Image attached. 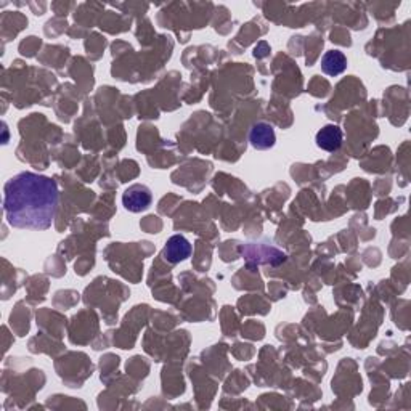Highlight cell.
Returning a JSON list of instances; mask_svg holds the SVG:
<instances>
[{
  "mask_svg": "<svg viewBox=\"0 0 411 411\" xmlns=\"http://www.w3.org/2000/svg\"><path fill=\"white\" fill-rule=\"evenodd\" d=\"M4 211L7 222L21 230L50 229L58 209V185L47 175L21 172L5 183Z\"/></svg>",
  "mask_w": 411,
  "mask_h": 411,
  "instance_id": "1",
  "label": "cell"
},
{
  "mask_svg": "<svg viewBox=\"0 0 411 411\" xmlns=\"http://www.w3.org/2000/svg\"><path fill=\"white\" fill-rule=\"evenodd\" d=\"M151 190L142 183H135V185L128 187L122 194V204L128 212H143L151 206Z\"/></svg>",
  "mask_w": 411,
  "mask_h": 411,
  "instance_id": "2",
  "label": "cell"
},
{
  "mask_svg": "<svg viewBox=\"0 0 411 411\" xmlns=\"http://www.w3.org/2000/svg\"><path fill=\"white\" fill-rule=\"evenodd\" d=\"M190 256H192V244L182 235L170 236L163 249V257L170 263H180Z\"/></svg>",
  "mask_w": 411,
  "mask_h": 411,
  "instance_id": "3",
  "label": "cell"
},
{
  "mask_svg": "<svg viewBox=\"0 0 411 411\" xmlns=\"http://www.w3.org/2000/svg\"><path fill=\"white\" fill-rule=\"evenodd\" d=\"M315 142L318 148H322L328 153H334L341 148L342 142H344V133L339 126L328 124L318 131Z\"/></svg>",
  "mask_w": 411,
  "mask_h": 411,
  "instance_id": "4",
  "label": "cell"
},
{
  "mask_svg": "<svg viewBox=\"0 0 411 411\" xmlns=\"http://www.w3.org/2000/svg\"><path fill=\"white\" fill-rule=\"evenodd\" d=\"M249 140L256 150H268L277 142V137H275V131L272 126L265 124V122H259V124H256L251 128Z\"/></svg>",
  "mask_w": 411,
  "mask_h": 411,
  "instance_id": "5",
  "label": "cell"
},
{
  "mask_svg": "<svg viewBox=\"0 0 411 411\" xmlns=\"http://www.w3.org/2000/svg\"><path fill=\"white\" fill-rule=\"evenodd\" d=\"M347 67L346 55L339 50H329L323 55L322 58V71L327 76L336 77L342 75Z\"/></svg>",
  "mask_w": 411,
  "mask_h": 411,
  "instance_id": "6",
  "label": "cell"
}]
</instances>
